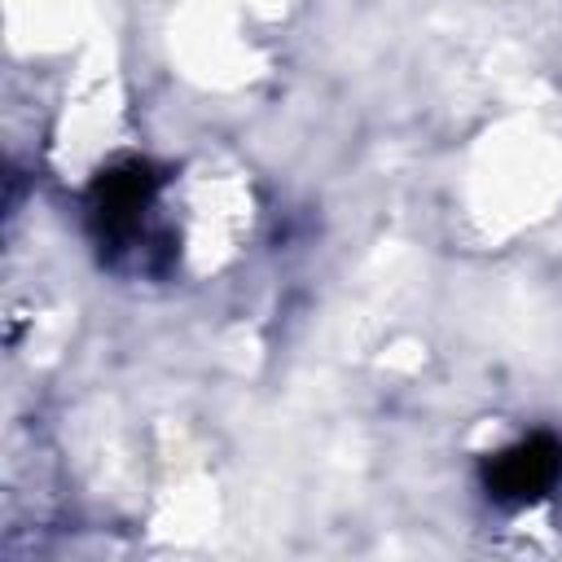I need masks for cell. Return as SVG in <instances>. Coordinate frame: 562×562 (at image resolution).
<instances>
[{
    "label": "cell",
    "instance_id": "2",
    "mask_svg": "<svg viewBox=\"0 0 562 562\" xmlns=\"http://www.w3.org/2000/svg\"><path fill=\"white\" fill-rule=\"evenodd\" d=\"M558 479H562V443L553 435L518 439L514 448L496 452L483 465L487 496L501 505H531V501L549 496Z\"/></svg>",
    "mask_w": 562,
    "mask_h": 562
},
{
    "label": "cell",
    "instance_id": "1",
    "mask_svg": "<svg viewBox=\"0 0 562 562\" xmlns=\"http://www.w3.org/2000/svg\"><path fill=\"white\" fill-rule=\"evenodd\" d=\"M158 184H162V176L149 162H119V167L101 171V180L92 184L88 211H92V228L110 255H132L140 268H149L145 263V255L154 250L149 211L158 202Z\"/></svg>",
    "mask_w": 562,
    "mask_h": 562
}]
</instances>
